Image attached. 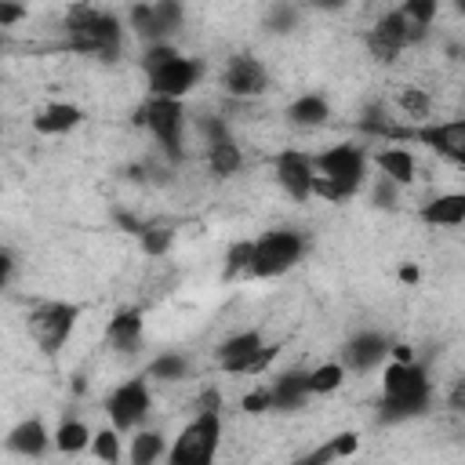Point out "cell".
Segmentation results:
<instances>
[{"label": "cell", "mask_w": 465, "mask_h": 465, "mask_svg": "<svg viewBox=\"0 0 465 465\" xmlns=\"http://www.w3.org/2000/svg\"><path fill=\"white\" fill-rule=\"evenodd\" d=\"M65 36L69 47L80 54H98V58L120 54V18L94 4H73L65 11Z\"/></svg>", "instance_id": "1"}, {"label": "cell", "mask_w": 465, "mask_h": 465, "mask_svg": "<svg viewBox=\"0 0 465 465\" xmlns=\"http://www.w3.org/2000/svg\"><path fill=\"white\" fill-rule=\"evenodd\" d=\"M316 163V185H312V196H323V200H345L360 189L363 182V171H367V160L356 145H331L323 153L312 156Z\"/></svg>", "instance_id": "2"}, {"label": "cell", "mask_w": 465, "mask_h": 465, "mask_svg": "<svg viewBox=\"0 0 465 465\" xmlns=\"http://www.w3.org/2000/svg\"><path fill=\"white\" fill-rule=\"evenodd\" d=\"M429 374L421 363H389L381 371V407L385 418H407L429 407Z\"/></svg>", "instance_id": "3"}, {"label": "cell", "mask_w": 465, "mask_h": 465, "mask_svg": "<svg viewBox=\"0 0 465 465\" xmlns=\"http://www.w3.org/2000/svg\"><path fill=\"white\" fill-rule=\"evenodd\" d=\"M222 443V411H196V418L178 432L174 447L167 450L171 465H207L214 461Z\"/></svg>", "instance_id": "4"}, {"label": "cell", "mask_w": 465, "mask_h": 465, "mask_svg": "<svg viewBox=\"0 0 465 465\" xmlns=\"http://www.w3.org/2000/svg\"><path fill=\"white\" fill-rule=\"evenodd\" d=\"M305 251V240L298 229H269L254 240V262H251V276L258 280H276L283 276Z\"/></svg>", "instance_id": "5"}, {"label": "cell", "mask_w": 465, "mask_h": 465, "mask_svg": "<svg viewBox=\"0 0 465 465\" xmlns=\"http://www.w3.org/2000/svg\"><path fill=\"white\" fill-rule=\"evenodd\" d=\"M76 320H80V305H73V302H40V305L29 309L25 327H29V338L44 352H58L69 341Z\"/></svg>", "instance_id": "6"}, {"label": "cell", "mask_w": 465, "mask_h": 465, "mask_svg": "<svg viewBox=\"0 0 465 465\" xmlns=\"http://www.w3.org/2000/svg\"><path fill=\"white\" fill-rule=\"evenodd\" d=\"M138 120L149 127V134H153V138H156L171 156H178V153H182V124H185L182 98L153 94V98L138 109Z\"/></svg>", "instance_id": "7"}, {"label": "cell", "mask_w": 465, "mask_h": 465, "mask_svg": "<svg viewBox=\"0 0 465 465\" xmlns=\"http://www.w3.org/2000/svg\"><path fill=\"white\" fill-rule=\"evenodd\" d=\"M276 349H265L262 334L258 331H236L232 338H225L214 352L218 367L229 371V374H258L269 360H272Z\"/></svg>", "instance_id": "8"}, {"label": "cell", "mask_w": 465, "mask_h": 465, "mask_svg": "<svg viewBox=\"0 0 465 465\" xmlns=\"http://www.w3.org/2000/svg\"><path fill=\"white\" fill-rule=\"evenodd\" d=\"M149 407H153V392H149L145 378H131V381L116 385V389L109 392V400H105L109 421H113L120 432H127V429L142 425V421H145V414H149Z\"/></svg>", "instance_id": "9"}, {"label": "cell", "mask_w": 465, "mask_h": 465, "mask_svg": "<svg viewBox=\"0 0 465 465\" xmlns=\"http://www.w3.org/2000/svg\"><path fill=\"white\" fill-rule=\"evenodd\" d=\"M145 76H149L153 94L185 98V94L196 87V80H200V62H193V58H185V54H174V58H167L163 65L149 69Z\"/></svg>", "instance_id": "10"}, {"label": "cell", "mask_w": 465, "mask_h": 465, "mask_svg": "<svg viewBox=\"0 0 465 465\" xmlns=\"http://www.w3.org/2000/svg\"><path fill=\"white\" fill-rule=\"evenodd\" d=\"M276 182H280V189L291 200L305 203L312 196V185H316V163H312V156H305L298 149L280 153L276 156Z\"/></svg>", "instance_id": "11"}, {"label": "cell", "mask_w": 465, "mask_h": 465, "mask_svg": "<svg viewBox=\"0 0 465 465\" xmlns=\"http://www.w3.org/2000/svg\"><path fill=\"white\" fill-rule=\"evenodd\" d=\"M222 87L232 94V98H258L265 87H269V73L258 58L251 54H232L222 69Z\"/></svg>", "instance_id": "12"}, {"label": "cell", "mask_w": 465, "mask_h": 465, "mask_svg": "<svg viewBox=\"0 0 465 465\" xmlns=\"http://www.w3.org/2000/svg\"><path fill=\"white\" fill-rule=\"evenodd\" d=\"M407 44H411V29H407V18H403L400 7L389 11V15L367 33V51H371V58H378V62L400 58V51H403Z\"/></svg>", "instance_id": "13"}, {"label": "cell", "mask_w": 465, "mask_h": 465, "mask_svg": "<svg viewBox=\"0 0 465 465\" xmlns=\"http://www.w3.org/2000/svg\"><path fill=\"white\" fill-rule=\"evenodd\" d=\"M385 352H389V338L374 334V331H363V334L349 338V345L341 352V363H349L352 371H371V367H378V360Z\"/></svg>", "instance_id": "14"}, {"label": "cell", "mask_w": 465, "mask_h": 465, "mask_svg": "<svg viewBox=\"0 0 465 465\" xmlns=\"http://www.w3.org/2000/svg\"><path fill=\"white\" fill-rule=\"evenodd\" d=\"M421 138H425L436 153H443V156H450L454 163L465 167V116H461V120L436 124V127H425Z\"/></svg>", "instance_id": "15"}, {"label": "cell", "mask_w": 465, "mask_h": 465, "mask_svg": "<svg viewBox=\"0 0 465 465\" xmlns=\"http://www.w3.org/2000/svg\"><path fill=\"white\" fill-rule=\"evenodd\" d=\"M80 120H84L80 105H73V102H51V105H44L33 116V131L36 134H65V131L80 127Z\"/></svg>", "instance_id": "16"}, {"label": "cell", "mask_w": 465, "mask_h": 465, "mask_svg": "<svg viewBox=\"0 0 465 465\" xmlns=\"http://www.w3.org/2000/svg\"><path fill=\"white\" fill-rule=\"evenodd\" d=\"M425 225H461L465 222V193H440L429 203H421Z\"/></svg>", "instance_id": "17"}, {"label": "cell", "mask_w": 465, "mask_h": 465, "mask_svg": "<svg viewBox=\"0 0 465 465\" xmlns=\"http://www.w3.org/2000/svg\"><path fill=\"white\" fill-rule=\"evenodd\" d=\"M105 341H109L113 349H120V352L138 349V341H142V312H138V309L116 312V316L109 320V327H105Z\"/></svg>", "instance_id": "18"}, {"label": "cell", "mask_w": 465, "mask_h": 465, "mask_svg": "<svg viewBox=\"0 0 465 465\" xmlns=\"http://www.w3.org/2000/svg\"><path fill=\"white\" fill-rule=\"evenodd\" d=\"M47 443H54V436H47V429H44V421H40V418H25V421H22V425H15V429H11V436H7V447H11L15 454H29V458L44 454V450H47Z\"/></svg>", "instance_id": "19"}, {"label": "cell", "mask_w": 465, "mask_h": 465, "mask_svg": "<svg viewBox=\"0 0 465 465\" xmlns=\"http://www.w3.org/2000/svg\"><path fill=\"white\" fill-rule=\"evenodd\" d=\"M207 167H211L218 178H229V174H236V171L243 167V153H240V145L232 142V134H218V138L207 142Z\"/></svg>", "instance_id": "20"}, {"label": "cell", "mask_w": 465, "mask_h": 465, "mask_svg": "<svg viewBox=\"0 0 465 465\" xmlns=\"http://www.w3.org/2000/svg\"><path fill=\"white\" fill-rule=\"evenodd\" d=\"M374 163H378V171H381L385 178H392L396 185H407V182H414V174H418V163H414V156H411L403 145L378 149Z\"/></svg>", "instance_id": "21"}, {"label": "cell", "mask_w": 465, "mask_h": 465, "mask_svg": "<svg viewBox=\"0 0 465 465\" xmlns=\"http://www.w3.org/2000/svg\"><path fill=\"white\" fill-rule=\"evenodd\" d=\"M309 396V371H287L272 381V403L280 411H291V407H302Z\"/></svg>", "instance_id": "22"}, {"label": "cell", "mask_w": 465, "mask_h": 465, "mask_svg": "<svg viewBox=\"0 0 465 465\" xmlns=\"http://www.w3.org/2000/svg\"><path fill=\"white\" fill-rule=\"evenodd\" d=\"M287 116H291V124H298V127H320V124H327L331 105H327L323 94H302V98L291 102Z\"/></svg>", "instance_id": "23"}, {"label": "cell", "mask_w": 465, "mask_h": 465, "mask_svg": "<svg viewBox=\"0 0 465 465\" xmlns=\"http://www.w3.org/2000/svg\"><path fill=\"white\" fill-rule=\"evenodd\" d=\"M91 440H94V432H91L84 421H76V418H65V421L54 429V447H58L62 454H80V450L91 447Z\"/></svg>", "instance_id": "24"}, {"label": "cell", "mask_w": 465, "mask_h": 465, "mask_svg": "<svg viewBox=\"0 0 465 465\" xmlns=\"http://www.w3.org/2000/svg\"><path fill=\"white\" fill-rule=\"evenodd\" d=\"M341 381H345V363L341 360H327V363L309 371V396H327V392L341 389Z\"/></svg>", "instance_id": "25"}, {"label": "cell", "mask_w": 465, "mask_h": 465, "mask_svg": "<svg viewBox=\"0 0 465 465\" xmlns=\"http://www.w3.org/2000/svg\"><path fill=\"white\" fill-rule=\"evenodd\" d=\"M400 11H403V18H407V25H411V36H414V44H418V40L425 36V29L432 25L436 11H440V0H403Z\"/></svg>", "instance_id": "26"}, {"label": "cell", "mask_w": 465, "mask_h": 465, "mask_svg": "<svg viewBox=\"0 0 465 465\" xmlns=\"http://www.w3.org/2000/svg\"><path fill=\"white\" fill-rule=\"evenodd\" d=\"M396 105H400V113H403L411 124H421V120L432 116V98H429L425 87H403V91L396 94Z\"/></svg>", "instance_id": "27"}, {"label": "cell", "mask_w": 465, "mask_h": 465, "mask_svg": "<svg viewBox=\"0 0 465 465\" xmlns=\"http://www.w3.org/2000/svg\"><path fill=\"white\" fill-rule=\"evenodd\" d=\"M163 454H167V450H163V436L153 432V429H142V432L134 436L131 450H127V458H131L134 465H153V461H160Z\"/></svg>", "instance_id": "28"}, {"label": "cell", "mask_w": 465, "mask_h": 465, "mask_svg": "<svg viewBox=\"0 0 465 465\" xmlns=\"http://www.w3.org/2000/svg\"><path fill=\"white\" fill-rule=\"evenodd\" d=\"M356 447H360V436H356V432H338V436H331L323 447H316V450L309 454V461H338V458L356 454Z\"/></svg>", "instance_id": "29"}, {"label": "cell", "mask_w": 465, "mask_h": 465, "mask_svg": "<svg viewBox=\"0 0 465 465\" xmlns=\"http://www.w3.org/2000/svg\"><path fill=\"white\" fill-rule=\"evenodd\" d=\"M251 262H254V240H236L229 251H225V280L232 276H251Z\"/></svg>", "instance_id": "30"}, {"label": "cell", "mask_w": 465, "mask_h": 465, "mask_svg": "<svg viewBox=\"0 0 465 465\" xmlns=\"http://www.w3.org/2000/svg\"><path fill=\"white\" fill-rule=\"evenodd\" d=\"M185 371H189V363H185V356H178V352H163V356H156L153 363H149V378H156V381H182L185 378Z\"/></svg>", "instance_id": "31"}, {"label": "cell", "mask_w": 465, "mask_h": 465, "mask_svg": "<svg viewBox=\"0 0 465 465\" xmlns=\"http://www.w3.org/2000/svg\"><path fill=\"white\" fill-rule=\"evenodd\" d=\"M87 450H91L94 458H102V461H120V458H124V443H120V429H116V425H109V429H98Z\"/></svg>", "instance_id": "32"}, {"label": "cell", "mask_w": 465, "mask_h": 465, "mask_svg": "<svg viewBox=\"0 0 465 465\" xmlns=\"http://www.w3.org/2000/svg\"><path fill=\"white\" fill-rule=\"evenodd\" d=\"M153 15H156V44L182 25V4L178 0H153Z\"/></svg>", "instance_id": "33"}, {"label": "cell", "mask_w": 465, "mask_h": 465, "mask_svg": "<svg viewBox=\"0 0 465 465\" xmlns=\"http://www.w3.org/2000/svg\"><path fill=\"white\" fill-rule=\"evenodd\" d=\"M138 240H142V251H145V254L160 258V254H167V247H171L174 232H171V229H163V225H142V229H138Z\"/></svg>", "instance_id": "34"}, {"label": "cell", "mask_w": 465, "mask_h": 465, "mask_svg": "<svg viewBox=\"0 0 465 465\" xmlns=\"http://www.w3.org/2000/svg\"><path fill=\"white\" fill-rule=\"evenodd\" d=\"M240 407L247 411V414H265V411H272L276 403H272V385H265V389H251L243 400H240Z\"/></svg>", "instance_id": "35"}, {"label": "cell", "mask_w": 465, "mask_h": 465, "mask_svg": "<svg viewBox=\"0 0 465 465\" xmlns=\"http://www.w3.org/2000/svg\"><path fill=\"white\" fill-rule=\"evenodd\" d=\"M18 18H25V7H22L18 0H0V25L11 29Z\"/></svg>", "instance_id": "36"}, {"label": "cell", "mask_w": 465, "mask_h": 465, "mask_svg": "<svg viewBox=\"0 0 465 465\" xmlns=\"http://www.w3.org/2000/svg\"><path fill=\"white\" fill-rule=\"evenodd\" d=\"M389 356H392L396 363H414V349H411L407 341H389Z\"/></svg>", "instance_id": "37"}, {"label": "cell", "mask_w": 465, "mask_h": 465, "mask_svg": "<svg viewBox=\"0 0 465 465\" xmlns=\"http://www.w3.org/2000/svg\"><path fill=\"white\" fill-rule=\"evenodd\" d=\"M447 407H450V411H465V378L450 385V392H447Z\"/></svg>", "instance_id": "38"}, {"label": "cell", "mask_w": 465, "mask_h": 465, "mask_svg": "<svg viewBox=\"0 0 465 465\" xmlns=\"http://www.w3.org/2000/svg\"><path fill=\"white\" fill-rule=\"evenodd\" d=\"M400 283H418V265H400Z\"/></svg>", "instance_id": "39"}, {"label": "cell", "mask_w": 465, "mask_h": 465, "mask_svg": "<svg viewBox=\"0 0 465 465\" xmlns=\"http://www.w3.org/2000/svg\"><path fill=\"white\" fill-rule=\"evenodd\" d=\"M316 7H323V11H338V7H345V0H316Z\"/></svg>", "instance_id": "40"}, {"label": "cell", "mask_w": 465, "mask_h": 465, "mask_svg": "<svg viewBox=\"0 0 465 465\" xmlns=\"http://www.w3.org/2000/svg\"><path fill=\"white\" fill-rule=\"evenodd\" d=\"M454 7H458V11H461V15H465V0H454Z\"/></svg>", "instance_id": "41"}]
</instances>
